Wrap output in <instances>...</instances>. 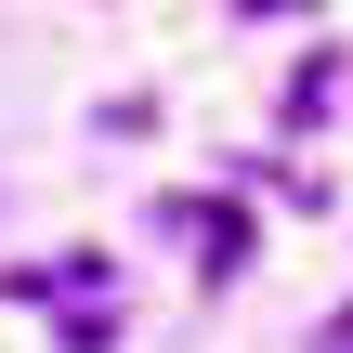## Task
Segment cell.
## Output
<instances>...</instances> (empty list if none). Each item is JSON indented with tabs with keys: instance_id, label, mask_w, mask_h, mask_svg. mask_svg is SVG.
Returning a JSON list of instances; mask_svg holds the SVG:
<instances>
[{
	"instance_id": "obj_1",
	"label": "cell",
	"mask_w": 353,
	"mask_h": 353,
	"mask_svg": "<svg viewBox=\"0 0 353 353\" xmlns=\"http://www.w3.org/2000/svg\"><path fill=\"white\" fill-rule=\"evenodd\" d=\"M157 223L196 236V275H236V262H249V210H223V196H170Z\"/></svg>"
},
{
	"instance_id": "obj_2",
	"label": "cell",
	"mask_w": 353,
	"mask_h": 353,
	"mask_svg": "<svg viewBox=\"0 0 353 353\" xmlns=\"http://www.w3.org/2000/svg\"><path fill=\"white\" fill-rule=\"evenodd\" d=\"M249 13H301V0H249Z\"/></svg>"
}]
</instances>
